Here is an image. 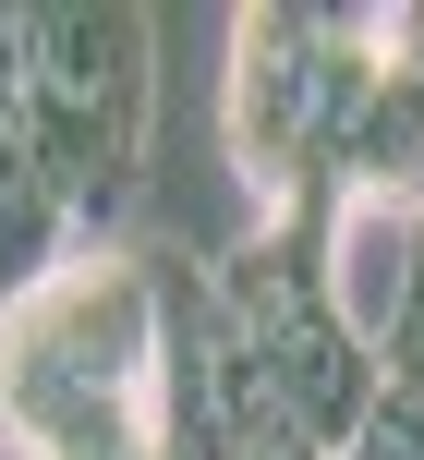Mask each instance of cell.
Wrapping results in <instances>:
<instances>
[{
	"label": "cell",
	"instance_id": "obj_1",
	"mask_svg": "<svg viewBox=\"0 0 424 460\" xmlns=\"http://www.w3.org/2000/svg\"><path fill=\"white\" fill-rule=\"evenodd\" d=\"M0 424L24 460H158V267H61L0 315Z\"/></svg>",
	"mask_w": 424,
	"mask_h": 460
},
{
	"label": "cell",
	"instance_id": "obj_2",
	"mask_svg": "<svg viewBox=\"0 0 424 460\" xmlns=\"http://www.w3.org/2000/svg\"><path fill=\"white\" fill-rule=\"evenodd\" d=\"M146 13L97 0V13H37V110H24V146H37L49 194L73 207V243H97L121 207H134L146 170Z\"/></svg>",
	"mask_w": 424,
	"mask_h": 460
},
{
	"label": "cell",
	"instance_id": "obj_3",
	"mask_svg": "<svg viewBox=\"0 0 424 460\" xmlns=\"http://www.w3.org/2000/svg\"><path fill=\"white\" fill-rule=\"evenodd\" d=\"M218 303H231L243 351L279 376L304 448L340 460V448L364 437V412L388 400V351L352 340V315L328 303V254H315V230H255L243 254H218Z\"/></svg>",
	"mask_w": 424,
	"mask_h": 460
},
{
	"label": "cell",
	"instance_id": "obj_4",
	"mask_svg": "<svg viewBox=\"0 0 424 460\" xmlns=\"http://www.w3.org/2000/svg\"><path fill=\"white\" fill-rule=\"evenodd\" d=\"M328 303L352 315V340H401L412 315V279H424V207H388V194H340L328 207Z\"/></svg>",
	"mask_w": 424,
	"mask_h": 460
},
{
	"label": "cell",
	"instance_id": "obj_5",
	"mask_svg": "<svg viewBox=\"0 0 424 460\" xmlns=\"http://www.w3.org/2000/svg\"><path fill=\"white\" fill-rule=\"evenodd\" d=\"M24 110H37V13L0 0V146H24Z\"/></svg>",
	"mask_w": 424,
	"mask_h": 460
},
{
	"label": "cell",
	"instance_id": "obj_6",
	"mask_svg": "<svg viewBox=\"0 0 424 460\" xmlns=\"http://www.w3.org/2000/svg\"><path fill=\"white\" fill-rule=\"evenodd\" d=\"M340 460H424V388H401V376H388V400L364 412V437L340 448Z\"/></svg>",
	"mask_w": 424,
	"mask_h": 460
},
{
	"label": "cell",
	"instance_id": "obj_7",
	"mask_svg": "<svg viewBox=\"0 0 424 460\" xmlns=\"http://www.w3.org/2000/svg\"><path fill=\"white\" fill-rule=\"evenodd\" d=\"M388 376H401V388H424V279H412V315H401V340H388Z\"/></svg>",
	"mask_w": 424,
	"mask_h": 460
},
{
	"label": "cell",
	"instance_id": "obj_8",
	"mask_svg": "<svg viewBox=\"0 0 424 460\" xmlns=\"http://www.w3.org/2000/svg\"><path fill=\"white\" fill-rule=\"evenodd\" d=\"M279 460H315V448H279Z\"/></svg>",
	"mask_w": 424,
	"mask_h": 460
}]
</instances>
